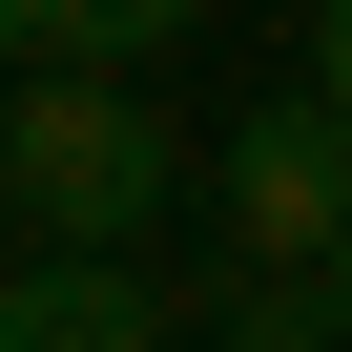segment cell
<instances>
[{"instance_id":"obj_1","label":"cell","mask_w":352,"mask_h":352,"mask_svg":"<svg viewBox=\"0 0 352 352\" xmlns=\"http://www.w3.org/2000/svg\"><path fill=\"white\" fill-rule=\"evenodd\" d=\"M0 187H21V228L42 249H124V228H166V187H187V145H166V104L124 83V63H21L0 83Z\"/></svg>"},{"instance_id":"obj_5","label":"cell","mask_w":352,"mask_h":352,"mask_svg":"<svg viewBox=\"0 0 352 352\" xmlns=\"http://www.w3.org/2000/svg\"><path fill=\"white\" fill-rule=\"evenodd\" d=\"M187 21H208V0H42V42H63V63H166Z\"/></svg>"},{"instance_id":"obj_4","label":"cell","mask_w":352,"mask_h":352,"mask_svg":"<svg viewBox=\"0 0 352 352\" xmlns=\"http://www.w3.org/2000/svg\"><path fill=\"white\" fill-rule=\"evenodd\" d=\"M228 352H352V311H331V270H290V249H249V290H228Z\"/></svg>"},{"instance_id":"obj_6","label":"cell","mask_w":352,"mask_h":352,"mask_svg":"<svg viewBox=\"0 0 352 352\" xmlns=\"http://www.w3.org/2000/svg\"><path fill=\"white\" fill-rule=\"evenodd\" d=\"M311 83H331V104H352V0H331V21H311Z\"/></svg>"},{"instance_id":"obj_3","label":"cell","mask_w":352,"mask_h":352,"mask_svg":"<svg viewBox=\"0 0 352 352\" xmlns=\"http://www.w3.org/2000/svg\"><path fill=\"white\" fill-rule=\"evenodd\" d=\"M0 352H166V311H145L124 249H21L0 270Z\"/></svg>"},{"instance_id":"obj_8","label":"cell","mask_w":352,"mask_h":352,"mask_svg":"<svg viewBox=\"0 0 352 352\" xmlns=\"http://www.w3.org/2000/svg\"><path fill=\"white\" fill-rule=\"evenodd\" d=\"M331 311H352V228H331Z\"/></svg>"},{"instance_id":"obj_2","label":"cell","mask_w":352,"mask_h":352,"mask_svg":"<svg viewBox=\"0 0 352 352\" xmlns=\"http://www.w3.org/2000/svg\"><path fill=\"white\" fill-rule=\"evenodd\" d=\"M331 228H352V104H331V83H311V104H249V124H228V249L331 270Z\"/></svg>"},{"instance_id":"obj_7","label":"cell","mask_w":352,"mask_h":352,"mask_svg":"<svg viewBox=\"0 0 352 352\" xmlns=\"http://www.w3.org/2000/svg\"><path fill=\"white\" fill-rule=\"evenodd\" d=\"M0 63H42V0H0Z\"/></svg>"}]
</instances>
